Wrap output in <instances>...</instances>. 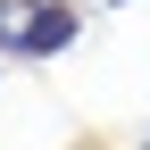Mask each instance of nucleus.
Segmentation results:
<instances>
[{"label":"nucleus","mask_w":150,"mask_h":150,"mask_svg":"<svg viewBox=\"0 0 150 150\" xmlns=\"http://www.w3.org/2000/svg\"><path fill=\"white\" fill-rule=\"evenodd\" d=\"M83 42V8L75 0H42V25H33V50L25 59H59V50H75Z\"/></svg>","instance_id":"nucleus-1"},{"label":"nucleus","mask_w":150,"mask_h":150,"mask_svg":"<svg viewBox=\"0 0 150 150\" xmlns=\"http://www.w3.org/2000/svg\"><path fill=\"white\" fill-rule=\"evenodd\" d=\"M33 25H42V0H0V59H25Z\"/></svg>","instance_id":"nucleus-2"},{"label":"nucleus","mask_w":150,"mask_h":150,"mask_svg":"<svg viewBox=\"0 0 150 150\" xmlns=\"http://www.w3.org/2000/svg\"><path fill=\"white\" fill-rule=\"evenodd\" d=\"M92 8H134V0H92Z\"/></svg>","instance_id":"nucleus-3"},{"label":"nucleus","mask_w":150,"mask_h":150,"mask_svg":"<svg viewBox=\"0 0 150 150\" xmlns=\"http://www.w3.org/2000/svg\"><path fill=\"white\" fill-rule=\"evenodd\" d=\"M142 150H150V125H142Z\"/></svg>","instance_id":"nucleus-4"}]
</instances>
